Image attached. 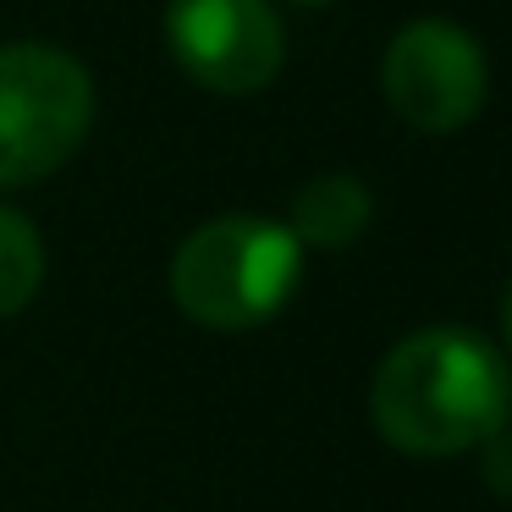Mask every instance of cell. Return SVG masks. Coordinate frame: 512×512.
<instances>
[{
    "label": "cell",
    "instance_id": "3957f363",
    "mask_svg": "<svg viewBox=\"0 0 512 512\" xmlns=\"http://www.w3.org/2000/svg\"><path fill=\"white\" fill-rule=\"evenodd\" d=\"M94 122V83L56 45H0V188L61 171Z\"/></svg>",
    "mask_w": 512,
    "mask_h": 512
},
{
    "label": "cell",
    "instance_id": "6da1fadb",
    "mask_svg": "<svg viewBox=\"0 0 512 512\" xmlns=\"http://www.w3.org/2000/svg\"><path fill=\"white\" fill-rule=\"evenodd\" d=\"M369 408L397 452L452 457L485 446L512 419V369L479 331L430 325L386 353Z\"/></svg>",
    "mask_w": 512,
    "mask_h": 512
},
{
    "label": "cell",
    "instance_id": "7a4b0ae2",
    "mask_svg": "<svg viewBox=\"0 0 512 512\" xmlns=\"http://www.w3.org/2000/svg\"><path fill=\"white\" fill-rule=\"evenodd\" d=\"M303 276V243L265 215H221L171 259V298L193 325L254 331L276 320Z\"/></svg>",
    "mask_w": 512,
    "mask_h": 512
},
{
    "label": "cell",
    "instance_id": "277c9868",
    "mask_svg": "<svg viewBox=\"0 0 512 512\" xmlns=\"http://www.w3.org/2000/svg\"><path fill=\"white\" fill-rule=\"evenodd\" d=\"M171 61L210 94H254L281 72L287 34L270 0H171Z\"/></svg>",
    "mask_w": 512,
    "mask_h": 512
},
{
    "label": "cell",
    "instance_id": "5b68a950",
    "mask_svg": "<svg viewBox=\"0 0 512 512\" xmlns=\"http://www.w3.org/2000/svg\"><path fill=\"white\" fill-rule=\"evenodd\" d=\"M380 83H386L391 111L419 133H457L479 116L490 89L485 50L474 34L457 23H413L386 45L380 61Z\"/></svg>",
    "mask_w": 512,
    "mask_h": 512
},
{
    "label": "cell",
    "instance_id": "8992f818",
    "mask_svg": "<svg viewBox=\"0 0 512 512\" xmlns=\"http://www.w3.org/2000/svg\"><path fill=\"white\" fill-rule=\"evenodd\" d=\"M369 215H375V199L358 177H314L309 188L292 204V237L303 248H347L369 232Z\"/></svg>",
    "mask_w": 512,
    "mask_h": 512
},
{
    "label": "cell",
    "instance_id": "9c48e42d",
    "mask_svg": "<svg viewBox=\"0 0 512 512\" xmlns=\"http://www.w3.org/2000/svg\"><path fill=\"white\" fill-rule=\"evenodd\" d=\"M501 320H507V342H512V287H507V309H501Z\"/></svg>",
    "mask_w": 512,
    "mask_h": 512
},
{
    "label": "cell",
    "instance_id": "ba28073f",
    "mask_svg": "<svg viewBox=\"0 0 512 512\" xmlns=\"http://www.w3.org/2000/svg\"><path fill=\"white\" fill-rule=\"evenodd\" d=\"M485 485L512 501V419L485 441Z\"/></svg>",
    "mask_w": 512,
    "mask_h": 512
},
{
    "label": "cell",
    "instance_id": "52a82bcc",
    "mask_svg": "<svg viewBox=\"0 0 512 512\" xmlns=\"http://www.w3.org/2000/svg\"><path fill=\"white\" fill-rule=\"evenodd\" d=\"M45 281V243L23 210H0V320H12L34 303Z\"/></svg>",
    "mask_w": 512,
    "mask_h": 512
},
{
    "label": "cell",
    "instance_id": "30bf717a",
    "mask_svg": "<svg viewBox=\"0 0 512 512\" xmlns=\"http://www.w3.org/2000/svg\"><path fill=\"white\" fill-rule=\"evenodd\" d=\"M287 6H331V0H287Z\"/></svg>",
    "mask_w": 512,
    "mask_h": 512
}]
</instances>
